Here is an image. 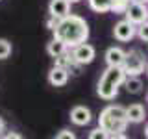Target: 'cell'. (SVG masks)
Listing matches in <instances>:
<instances>
[{
  "label": "cell",
  "mask_w": 148,
  "mask_h": 139,
  "mask_svg": "<svg viewBox=\"0 0 148 139\" xmlns=\"http://www.w3.org/2000/svg\"><path fill=\"white\" fill-rule=\"evenodd\" d=\"M67 48H69V46L65 45L61 39L54 37V39L48 43V46H46V52H48V56H52V58H56V56H59V54L67 52Z\"/></svg>",
  "instance_id": "cell-14"
},
{
  "label": "cell",
  "mask_w": 148,
  "mask_h": 139,
  "mask_svg": "<svg viewBox=\"0 0 148 139\" xmlns=\"http://www.w3.org/2000/svg\"><path fill=\"white\" fill-rule=\"evenodd\" d=\"M69 2H71V4H76V2H80V0H69Z\"/></svg>",
  "instance_id": "cell-26"
},
{
  "label": "cell",
  "mask_w": 148,
  "mask_h": 139,
  "mask_svg": "<svg viewBox=\"0 0 148 139\" xmlns=\"http://www.w3.org/2000/svg\"><path fill=\"white\" fill-rule=\"evenodd\" d=\"M48 13L58 19H63L71 13V2L69 0H50L48 4Z\"/></svg>",
  "instance_id": "cell-9"
},
{
  "label": "cell",
  "mask_w": 148,
  "mask_h": 139,
  "mask_svg": "<svg viewBox=\"0 0 148 139\" xmlns=\"http://www.w3.org/2000/svg\"><path fill=\"white\" fill-rule=\"evenodd\" d=\"M48 82H50V85H54V87L65 85V83L69 82V71L56 65V67L50 69V72H48Z\"/></svg>",
  "instance_id": "cell-10"
},
{
  "label": "cell",
  "mask_w": 148,
  "mask_h": 139,
  "mask_svg": "<svg viewBox=\"0 0 148 139\" xmlns=\"http://www.w3.org/2000/svg\"><path fill=\"white\" fill-rule=\"evenodd\" d=\"M130 0H111V11L115 13H124V9L128 8Z\"/></svg>",
  "instance_id": "cell-17"
},
{
  "label": "cell",
  "mask_w": 148,
  "mask_h": 139,
  "mask_svg": "<svg viewBox=\"0 0 148 139\" xmlns=\"http://www.w3.org/2000/svg\"><path fill=\"white\" fill-rule=\"evenodd\" d=\"M135 35H139V39L141 41H148V26H146V22H141V24H137L135 26Z\"/></svg>",
  "instance_id": "cell-19"
},
{
  "label": "cell",
  "mask_w": 148,
  "mask_h": 139,
  "mask_svg": "<svg viewBox=\"0 0 148 139\" xmlns=\"http://www.w3.org/2000/svg\"><path fill=\"white\" fill-rule=\"evenodd\" d=\"M56 65L58 67H63V69H67L69 72H74V74H80V67L82 65H78L76 61H74V58H72V54H69V52H63V54H59V56H56Z\"/></svg>",
  "instance_id": "cell-11"
},
{
  "label": "cell",
  "mask_w": 148,
  "mask_h": 139,
  "mask_svg": "<svg viewBox=\"0 0 148 139\" xmlns=\"http://www.w3.org/2000/svg\"><path fill=\"white\" fill-rule=\"evenodd\" d=\"M11 54V43L8 39H0V59H6Z\"/></svg>",
  "instance_id": "cell-18"
},
{
  "label": "cell",
  "mask_w": 148,
  "mask_h": 139,
  "mask_svg": "<svg viewBox=\"0 0 148 139\" xmlns=\"http://www.w3.org/2000/svg\"><path fill=\"white\" fill-rule=\"evenodd\" d=\"M124 78H126V72L122 71L120 65H108V69L98 80V87H96L98 96L102 100H113L119 95V87L122 85Z\"/></svg>",
  "instance_id": "cell-3"
},
{
  "label": "cell",
  "mask_w": 148,
  "mask_h": 139,
  "mask_svg": "<svg viewBox=\"0 0 148 139\" xmlns=\"http://www.w3.org/2000/svg\"><path fill=\"white\" fill-rule=\"evenodd\" d=\"M58 22H59V19H58V17L50 15V17H48V21H46V26H48V30H54V28L58 26Z\"/></svg>",
  "instance_id": "cell-22"
},
{
  "label": "cell",
  "mask_w": 148,
  "mask_h": 139,
  "mask_svg": "<svg viewBox=\"0 0 148 139\" xmlns=\"http://www.w3.org/2000/svg\"><path fill=\"white\" fill-rule=\"evenodd\" d=\"M72 58L78 65H89L95 59V48L91 45H87L85 41L78 43V45L72 46Z\"/></svg>",
  "instance_id": "cell-5"
},
{
  "label": "cell",
  "mask_w": 148,
  "mask_h": 139,
  "mask_svg": "<svg viewBox=\"0 0 148 139\" xmlns=\"http://www.w3.org/2000/svg\"><path fill=\"white\" fill-rule=\"evenodd\" d=\"M130 2H135V4H146V0H130Z\"/></svg>",
  "instance_id": "cell-25"
},
{
  "label": "cell",
  "mask_w": 148,
  "mask_h": 139,
  "mask_svg": "<svg viewBox=\"0 0 148 139\" xmlns=\"http://www.w3.org/2000/svg\"><path fill=\"white\" fill-rule=\"evenodd\" d=\"M89 137H91V139H106V137H108V133H106L104 130L98 126V128H95V130L89 133Z\"/></svg>",
  "instance_id": "cell-20"
},
{
  "label": "cell",
  "mask_w": 148,
  "mask_h": 139,
  "mask_svg": "<svg viewBox=\"0 0 148 139\" xmlns=\"http://www.w3.org/2000/svg\"><path fill=\"white\" fill-rule=\"evenodd\" d=\"M126 109V120L128 122H143L145 120V108L141 104H132Z\"/></svg>",
  "instance_id": "cell-12"
},
{
  "label": "cell",
  "mask_w": 148,
  "mask_h": 139,
  "mask_svg": "<svg viewBox=\"0 0 148 139\" xmlns=\"http://www.w3.org/2000/svg\"><path fill=\"white\" fill-rule=\"evenodd\" d=\"M126 109L122 106H108L102 109L98 117V126L108 133V137H126L124 130H126Z\"/></svg>",
  "instance_id": "cell-2"
},
{
  "label": "cell",
  "mask_w": 148,
  "mask_h": 139,
  "mask_svg": "<svg viewBox=\"0 0 148 139\" xmlns=\"http://www.w3.org/2000/svg\"><path fill=\"white\" fill-rule=\"evenodd\" d=\"M4 128H6V122H4V119H2V117H0V133H2V132H4Z\"/></svg>",
  "instance_id": "cell-24"
},
{
  "label": "cell",
  "mask_w": 148,
  "mask_h": 139,
  "mask_svg": "<svg viewBox=\"0 0 148 139\" xmlns=\"http://www.w3.org/2000/svg\"><path fill=\"white\" fill-rule=\"evenodd\" d=\"M22 136L21 133H15V132H9V133H6V139H21Z\"/></svg>",
  "instance_id": "cell-23"
},
{
  "label": "cell",
  "mask_w": 148,
  "mask_h": 139,
  "mask_svg": "<svg viewBox=\"0 0 148 139\" xmlns=\"http://www.w3.org/2000/svg\"><path fill=\"white\" fill-rule=\"evenodd\" d=\"M122 83L126 85V91H128V93H133V95H137V93L143 91V82L139 80L137 76H126Z\"/></svg>",
  "instance_id": "cell-15"
},
{
  "label": "cell",
  "mask_w": 148,
  "mask_h": 139,
  "mask_svg": "<svg viewBox=\"0 0 148 139\" xmlns=\"http://www.w3.org/2000/svg\"><path fill=\"white\" fill-rule=\"evenodd\" d=\"M120 67L126 72V76H139L146 69V58L139 48H133L130 52H124V59Z\"/></svg>",
  "instance_id": "cell-4"
},
{
  "label": "cell",
  "mask_w": 148,
  "mask_h": 139,
  "mask_svg": "<svg viewBox=\"0 0 148 139\" xmlns=\"http://www.w3.org/2000/svg\"><path fill=\"white\" fill-rule=\"evenodd\" d=\"M56 139H74V133L71 130H61V132L56 133Z\"/></svg>",
  "instance_id": "cell-21"
},
{
  "label": "cell",
  "mask_w": 148,
  "mask_h": 139,
  "mask_svg": "<svg viewBox=\"0 0 148 139\" xmlns=\"http://www.w3.org/2000/svg\"><path fill=\"white\" fill-rule=\"evenodd\" d=\"M71 120L76 126H85L91 122V111L85 106H74L71 109Z\"/></svg>",
  "instance_id": "cell-8"
},
{
  "label": "cell",
  "mask_w": 148,
  "mask_h": 139,
  "mask_svg": "<svg viewBox=\"0 0 148 139\" xmlns=\"http://www.w3.org/2000/svg\"><path fill=\"white\" fill-rule=\"evenodd\" d=\"M54 37L61 39L67 46H74L78 43H83L89 37V26H87L85 19L69 13L67 17L59 19L58 26L54 28Z\"/></svg>",
  "instance_id": "cell-1"
},
{
  "label": "cell",
  "mask_w": 148,
  "mask_h": 139,
  "mask_svg": "<svg viewBox=\"0 0 148 139\" xmlns=\"http://www.w3.org/2000/svg\"><path fill=\"white\" fill-rule=\"evenodd\" d=\"M124 59V50L119 46H111L106 52V63L108 65H120Z\"/></svg>",
  "instance_id": "cell-13"
},
{
  "label": "cell",
  "mask_w": 148,
  "mask_h": 139,
  "mask_svg": "<svg viewBox=\"0 0 148 139\" xmlns=\"http://www.w3.org/2000/svg\"><path fill=\"white\" fill-rule=\"evenodd\" d=\"M124 15H126V21H130L132 24H141V22H146V4H135V2H130L128 8L124 9Z\"/></svg>",
  "instance_id": "cell-6"
},
{
  "label": "cell",
  "mask_w": 148,
  "mask_h": 139,
  "mask_svg": "<svg viewBox=\"0 0 148 139\" xmlns=\"http://www.w3.org/2000/svg\"><path fill=\"white\" fill-rule=\"evenodd\" d=\"M113 35L115 39H119L120 43H126V41H132L135 37V24H132L130 21H120L115 24V30H113Z\"/></svg>",
  "instance_id": "cell-7"
},
{
  "label": "cell",
  "mask_w": 148,
  "mask_h": 139,
  "mask_svg": "<svg viewBox=\"0 0 148 139\" xmlns=\"http://www.w3.org/2000/svg\"><path fill=\"white\" fill-rule=\"evenodd\" d=\"M89 6L96 13H108L111 11V0H89Z\"/></svg>",
  "instance_id": "cell-16"
}]
</instances>
